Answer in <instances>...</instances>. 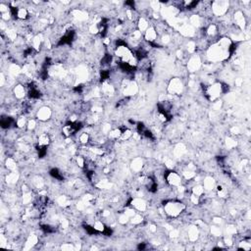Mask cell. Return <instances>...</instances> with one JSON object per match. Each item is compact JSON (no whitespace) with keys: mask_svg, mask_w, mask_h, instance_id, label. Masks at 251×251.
Wrapping results in <instances>:
<instances>
[{"mask_svg":"<svg viewBox=\"0 0 251 251\" xmlns=\"http://www.w3.org/2000/svg\"><path fill=\"white\" fill-rule=\"evenodd\" d=\"M165 205V209H166L167 213L169 214L170 216H173V217H176L179 214L182 212V210L185 208V205L180 203V202H166Z\"/></svg>","mask_w":251,"mask_h":251,"instance_id":"6da1fadb","label":"cell"},{"mask_svg":"<svg viewBox=\"0 0 251 251\" xmlns=\"http://www.w3.org/2000/svg\"><path fill=\"white\" fill-rule=\"evenodd\" d=\"M13 124H16V122H15L11 117H3L1 119V127L3 128H11V126Z\"/></svg>","mask_w":251,"mask_h":251,"instance_id":"7a4b0ae2","label":"cell"},{"mask_svg":"<svg viewBox=\"0 0 251 251\" xmlns=\"http://www.w3.org/2000/svg\"><path fill=\"white\" fill-rule=\"evenodd\" d=\"M49 115H50V111L47 108H42L38 112V118L41 119V120H46L49 117Z\"/></svg>","mask_w":251,"mask_h":251,"instance_id":"3957f363","label":"cell"},{"mask_svg":"<svg viewBox=\"0 0 251 251\" xmlns=\"http://www.w3.org/2000/svg\"><path fill=\"white\" fill-rule=\"evenodd\" d=\"M49 174H50L52 177H54V179H56V180H62L64 179L63 175L59 172V170H58V169H52V170L50 171Z\"/></svg>","mask_w":251,"mask_h":251,"instance_id":"277c9868","label":"cell"},{"mask_svg":"<svg viewBox=\"0 0 251 251\" xmlns=\"http://www.w3.org/2000/svg\"><path fill=\"white\" fill-rule=\"evenodd\" d=\"M15 94H16V96L19 97V98L23 97L24 94H25V88H24V87H22V85H18V87H16V88H15Z\"/></svg>","mask_w":251,"mask_h":251,"instance_id":"5b68a950","label":"cell"},{"mask_svg":"<svg viewBox=\"0 0 251 251\" xmlns=\"http://www.w3.org/2000/svg\"><path fill=\"white\" fill-rule=\"evenodd\" d=\"M138 249H140V250L145 249V245H144V243H140L139 245H138Z\"/></svg>","mask_w":251,"mask_h":251,"instance_id":"8992f818","label":"cell"}]
</instances>
